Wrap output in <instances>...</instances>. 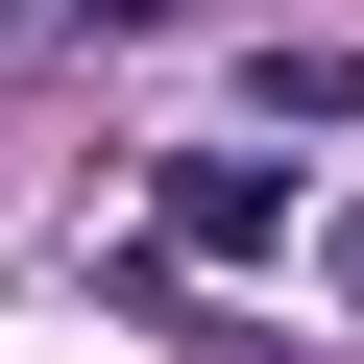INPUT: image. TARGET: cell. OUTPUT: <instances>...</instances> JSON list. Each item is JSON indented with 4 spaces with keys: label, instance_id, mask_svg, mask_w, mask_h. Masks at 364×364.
<instances>
[{
    "label": "cell",
    "instance_id": "cell-1",
    "mask_svg": "<svg viewBox=\"0 0 364 364\" xmlns=\"http://www.w3.org/2000/svg\"><path fill=\"white\" fill-rule=\"evenodd\" d=\"M340 316H364V219H340Z\"/></svg>",
    "mask_w": 364,
    "mask_h": 364
}]
</instances>
